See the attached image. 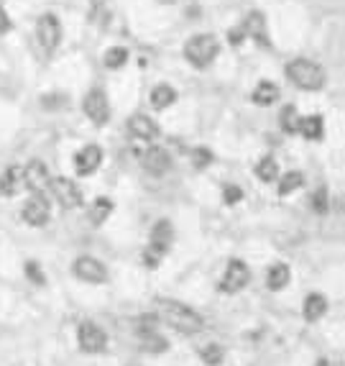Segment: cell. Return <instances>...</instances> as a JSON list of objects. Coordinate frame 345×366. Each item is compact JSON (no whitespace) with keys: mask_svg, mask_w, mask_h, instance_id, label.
Returning <instances> with one entry per match:
<instances>
[{"mask_svg":"<svg viewBox=\"0 0 345 366\" xmlns=\"http://www.w3.org/2000/svg\"><path fill=\"white\" fill-rule=\"evenodd\" d=\"M36 42H39V46H41L46 54L59 49L62 24L54 13H44V16H39V21H36Z\"/></svg>","mask_w":345,"mask_h":366,"instance_id":"52a82bcc","label":"cell"},{"mask_svg":"<svg viewBox=\"0 0 345 366\" xmlns=\"http://www.w3.org/2000/svg\"><path fill=\"white\" fill-rule=\"evenodd\" d=\"M21 218H24L31 228H44L51 221V205L44 192H31V197L21 208Z\"/></svg>","mask_w":345,"mask_h":366,"instance_id":"9c48e42d","label":"cell"},{"mask_svg":"<svg viewBox=\"0 0 345 366\" xmlns=\"http://www.w3.org/2000/svg\"><path fill=\"white\" fill-rule=\"evenodd\" d=\"M24 170V187L31 190V192H44V190L49 187V170H46V164L39 162V159H31V162L21 167Z\"/></svg>","mask_w":345,"mask_h":366,"instance_id":"4fadbf2b","label":"cell"},{"mask_svg":"<svg viewBox=\"0 0 345 366\" xmlns=\"http://www.w3.org/2000/svg\"><path fill=\"white\" fill-rule=\"evenodd\" d=\"M197 356H200V361L205 366H223V361H225V349L220 343H207V346H203V349L197 351Z\"/></svg>","mask_w":345,"mask_h":366,"instance_id":"d4e9b609","label":"cell"},{"mask_svg":"<svg viewBox=\"0 0 345 366\" xmlns=\"http://www.w3.org/2000/svg\"><path fill=\"white\" fill-rule=\"evenodd\" d=\"M279 120H281V128H284V134H297V126H299V116H297L295 105H284V111H281Z\"/></svg>","mask_w":345,"mask_h":366,"instance_id":"f546056e","label":"cell"},{"mask_svg":"<svg viewBox=\"0 0 345 366\" xmlns=\"http://www.w3.org/2000/svg\"><path fill=\"white\" fill-rule=\"evenodd\" d=\"M297 134H302L307 141H320V138L325 136V123H322L320 116H307V118H299Z\"/></svg>","mask_w":345,"mask_h":366,"instance_id":"44dd1931","label":"cell"},{"mask_svg":"<svg viewBox=\"0 0 345 366\" xmlns=\"http://www.w3.org/2000/svg\"><path fill=\"white\" fill-rule=\"evenodd\" d=\"M315 366H330V361H328V358H317V361H315Z\"/></svg>","mask_w":345,"mask_h":366,"instance_id":"d590c367","label":"cell"},{"mask_svg":"<svg viewBox=\"0 0 345 366\" xmlns=\"http://www.w3.org/2000/svg\"><path fill=\"white\" fill-rule=\"evenodd\" d=\"M241 31L248 36H253L259 44H266V18H263V13H259V10H251L248 16H245L243 26H241Z\"/></svg>","mask_w":345,"mask_h":366,"instance_id":"ffe728a7","label":"cell"},{"mask_svg":"<svg viewBox=\"0 0 345 366\" xmlns=\"http://www.w3.org/2000/svg\"><path fill=\"white\" fill-rule=\"evenodd\" d=\"M171 102H177V90H174V87H171V85L153 87V93H151V105H153V108L164 111V108H169Z\"/></svg>","mask_w":345,"mask_h":366,"instance_id":"484cf974","label":"cell"},{"mask_svg":"<svg viewBox=\"0 0 345 366\" xmlns=\"http://www.w3.org/2000/svg\"><path fill=\"white\" fill-rule=\"evenodd\" d=\"M72 274L84 284H105L108 282V266L95 256H77L72 262Z\"/></svg>","mask_w":345,"mask_h":366,"instance_id":"ba28073f","label":"cell"},{"mask_svg":"<svg viewBox=\"0 0 345 366\" xmlns=\"http://www.w3.org/2000/svg\"><path fill=\"white\" fill-rule=\"evenodd\" d=\"M102 159H105V152H102L97 144L82 146V149L75 154V170H77V174H80V177H93L95 172L100 170Z\"/></svg>","mask_w":345,"mask_h":366,"instance_id":"8fae6325","label":"cell"},{"mask_svg":"<svg viewBox=\"0 0 345 366\" xmlns=\"http://www.w3.org/2000/svg\"><path fill=\"white\" fill-rule=\"evenodd\" d=\"M299 187H304V174L302 172H286L284 177H279V197H286V195H292V192H297Z\"/></svg>","mask_w":345,"mask_h":366,"instance_id":"cb8c5ba5","label":"cell"},{"mask_svg":"<svg viewBox=\"0 0 345 366\" xmlns=\"http://www.w3.org/2000/svg\"><path fill=\"white\" fill-rule=\"evenodd\" d=\"M24 190V170L13 164L0 174V195L3 197H16Z\"/></svg>","mask_w":345,"mask_h":366,"instance_id":"e0dca14e","label":"cell"},{"mask_svg":"<svg viewBox=\"0 0 345 366\" xmlns=\"http://www.w3.org/2000/svg\"><path fill=\"white\" fill-rule=\"evenodd\" d=\"M141 167L146 174H151V177H164L169 174L171 170V154L167 149H161V146H151L149 152L141 156Z\"/></svg>","mask_w":345,"mask_h":366,"instance_id":"7c38bea8","label":"cell"},{"mask_svg":"<svg viewBox=\"0 0 345 366\" xmlns=\"http://www.w3.org/2000/svg\"><path fill=\"white\" fill-rule=\"evenodd\" d=\"M312 210H315V213H320V215H325L330 210V195H328V190L325 187H320L315 195H312Z\"/></svg>","mask_w":345,"mask_h":366,"instance_id":"4dcf8cb0","label":"cell"},{"mask_svg":"<svg viewBox=\"0 0 345 366\" xmlns=\"http://www.w3.org/2000/svg\"><path fill=\"white\" fill-rule=\"evenodd\" d=\"M241 200H243V190L238 187V185H233V182H227L225 187H223V203L238 205Z\"/></svg>","mask_w":345,"mask_h":366,"instance_id":"d6a6232c","label":"cell"},{"mask_svg":"<svg viewBox=\"0 0 345 366\" xmlns=\"http://www.w3.org/2000/svg\"><path fill=\"white\" fill-rule=\"evenodd\" d=\"M286 77H289L299 90H320V87L328 82L325 69L312 60H292L286 64Z\"/></svg>","mask_w":345,"mask_h":366,"instance_id":"7a4b0ae2","label":"cell"},{"mask_svg":"<svg viewBox=\"0 0 345 366\" xmlns=\"http://www.w3.org/2000/svg\"><path fill=\"white\" fill-rule=\"evenodd\" d=\"M171 244H174V226H171V221L161 218V221L153 223L151 239H149V246L156 248L159 254H167L169 248H171Z\"/></svg>","mask_w":345,"mask_h":366,"instance_id":"9a60e30c","label":"cell"},{"mask_svg":"<svg viewBox=\"0 0 345 366\" xmlns=\"http://www.w3.org/2000/svg\"><path fill=\"white\" fill-rule=\"evenodd\" d=\"M251 98L256 105H274V102L279 100V87L274 85V82H269V80H263V82H259V87L253 90Z\"/></svg>","mask_w":345,"mask_h":366,"instance_id":"603a6c76","label":"cell"},{"mask_svg":"<svg viewBox=\"0 0 345 366\" xmlns=\"http://www.w3.org/2000/svg\"><path fill=\"white\" fill-rule=\"evenodd\" d=\"M128 134L136 141H153V138H159V123L146 113H133L128 118Z\"/></svg>","mask_w":345,"mask_h":366,"instance_id":"5bb4252c","label":"cell"},{"mask_svg":"<svg viewBox=\"0 0 345 366\" xmlns=\"http://www.w3.org/2000/svg\"><path fill=\"white\" fill-rule=\"evenodd\" d=\"M251 284V269L243 259H227L223 280H220V292L225 295H238Z\"/></svg>","mask_w":345,"mask_h":366,"instance_id":"5b68a950","label":"cell"},{"mask_svg":"<svg viewBox=\"0 0 345 366\" xmlns=\"http://www.w3.org/2000/svg\"><path fill=\"white\" fill-rule=\"evenodd\" d=\"M256 177L261 179V182H277L279 179V162L274 156H263L261 162L256 164Z\"/></svg>","mask_w":345,"mask_h":366,"instance_id":"4316f807","label":"cell"},{"mask_svg":"<svg viewBox=\"0 0 345 366\" xmlns=\"http://www.w3.org/2000/svg\"><path fill=\"white\" fill-rule=\"evenodd\" d=\"M82 108L87 113V118L97 123V126H105L110 120V102H108V95L102 93V90H90V93L84 95L82 100Z\"/></svg>","mask_w":345,"mask_h":366,"instance_id":"30bf717a","label":"cell"},{"mask_svg":"<svg viewBox=\"0 0 345 366\" xmlns=\"http://www.w3.org/2000/svg\"><path fill=\"white\" fill-rule=\"evenodd\" d=\"M77 346L82 354L95 356V354H105L108 351V333L100 323L95 320H82L77 325Z\"/></svg>","mask_w":345,"mask_h":366,"instance_id":"277c9868","label":"cell"},{"mask_svg":"<svg viewBox=\"0 0 345 366\" xmlns=\"http://www.w3.org/2000/svg\"><path fill=\"white\" fill-rule=\"evenodd\" d=\"M156 315L161 318V323H167L169 328H174L177 333L185 336H194V333L205 331V318L194 310V307L179 302V300H156Z\"/></svg>","mask_w":345,"mask_h":366,"instance_id":"6da1fadb","label":"cell"},{"mask_svg":"<svg viewBox=\"0 0 345 366\" xmlns=\"http://www.w3.org/2000/svg\"><path fill=\"white\" fill-rule=\"evenodd\" d=\"M218 51H220V42L212 34H194L192 39L185 44L187 62L197 69L210 67L212 60L218 57Z\"/></svg>","mask_w":345,"mask_h":366,"instance_id":"3957f363","label":"cell"},{"mask_svg":"<svg viewBox=\"0 0 345 366\" xmlns=\"http://www.w3.org/2000/svg\"><path fill=\"white\" fill-rule=\"evenodd\" d=\"M138 336H141V349L146 351V354H167L169 351V341L161 336V333H156L153 328H141L138 331Z\"/></svg>","mask_w":345,"mask_h":366,"instance_id":"d6986e66","label":"cell"},{"mask_svg":"<svg viewBox=\"0 0 345 366\" xmlns=\"http://www.w3.org/2000/svg\"><path fill=\"white\" fill-rule=\"evenodd\" d=\"M24 272H26V277H28L31 284H36V287H46V274H44V269H41L39 262L28 259V262L24 264Z\"/></svg>","mask_w":345,"mask_h":366,"instance_id":"f1b7e54d","label":"cell"},{"mask_svg":"<svg viewBox=\"0 0 345 366\" xmlns=\"http://www.w3.org/2000/svg\"><path fill=\"white\" fill-rule=\"evenodd\" d=\"M102 62H105V67L108 69H120L128 62V49L126 46H113V49L105 51Z\"/></svg>","mask_w":345,"mask_h":366,"instance_id":"83f0119b","label":"cell"},{"mask_svg":"<svg viewBox=\"0 0 345 366\" xmlns=\"http://www.w3.org/2000/svg\"><path fill=\"white\" fill-rule=\"evenodd\" d=\"M328 307H330V302L325 295H320V292H310L302 302V318L307 320V323H317V320L325 318Z\"/></svg>","mask_w":345,"mask_h":366,"instance_id":"2e32d148","label":"cell"},{"mask_svg":"<svg viewBox=\"0 0 345 366\" xmlns=\"http://www.w3.org/2000/svg\"><path fill=\"white\" fill-rule=\"evenodd\" d=\"M161 3H174V0H161Z\"/></svg>","mask_w":345,"mask_h":366,"instance_id":"8d00e7d4","label":"cell"},{"mask_svg":"<svg viewBox=\"0 0 345 366\" xmlns=\"http://www.w3.org/2000/svg\"><path fill=\"white\" fill-rule=\"evenodd\" d=\"M49 190L54 200L64 208V210H77V208H82L84 205V195L80 185H77L75 179L69 177H57V179H49Z\"/></svg>","mask_w":345,"mask_h":366,"instance_id":"8992f818","label":"cell"},{"mask_svg":"<svg viewBox=\"0 0 345 366\" xmlns=\"http://www.w3.org/2000/svg\"><path fill=\"white\" fill-rule=\"evenodd\" d=\"M110 213H113V200L110 197H97V200H93L90 210H87V221L93 223L95 228H100L102 223L110 218Z\"/></svg>","mask_w":345,"mask_h":366,"instance_id":"7402d4cb","label":"cell"},{"mask_svg":"<svg viewBox=\"0 0 345 366\" xmlns=\"http://www.w3.org/2000/svg\"><path fill=\"white\" fill-rule=\"evenodd\" d=\"M289 282H292V269H289V264L277 262V264L269 266V272H266V287L271 292H281L284 287H289Z\"/></svg>","mask_w":345,"mask_h":366,"instance_id":"ac0fdd59","label":"cell"},{"mask_svg":"<svg viewBox=\"0 0 345 366\" xmlns=\"http://www.w3.org/2000/svg\"><path fill=\"white\" fill-rule=\"evenodd\" d=\"M10 24H8V18L3 16V10H0V31H8Z\"/></svg>","mask_w":345,"mask_h":366,"instance_id":"e575fe53","label":"cell"},{"mask_svg":"<svg viewBox=\"0 0 345 366\" xmlns=\"http://www.w3.org/2000/svg\"><path fill=\"white\" fill-rule=\"evenodd\" d=\"M192 164H194V170H207L212 164V152L210 149H194L192 152Z\"/></svg>","mask_w":345,"mask_h":366,"instance_id":"1f68e13d","label":"cell"},{"mask_svg":"<svg viewBox=\"0 0 345 366\" xmlns=\"http://www.w3.org/2000/svg\"><path fill=\"white\" fill-rule=\"evenodd\" d=\"M64 100H67V98H64V95H44L41 98V102H44V108H62V105H64Z\"/></svg>","mask_w":345,"mask_h":366,"instance_id":"836d02e7","label":"cell"}]
</instances>
